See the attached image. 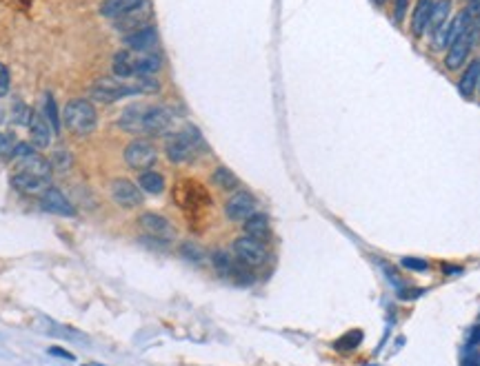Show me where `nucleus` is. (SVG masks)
I'll return each mask as SVG.
<instances>
[{"mask_svg": "<svg viewBox=\"0 0 480 366\" xmlns=\"http://www.w3.org/2000/svg\"><path fill=\"white\" fill-rule=\"evenodd\" d=\"M151 16H153L151 3H149V0H143L138 7H134L132 11L122 13V16H118L114 20V30L122 32L125 36L132 34V32H138V30H145V27H149Z\"/></svg>", "mask_w": 480, "mask_h": 366, "instance_id": "obj_6", "label": "nucleus"}, {"mask_svg": "<svg viewBox=\"0 0 480 366\" xmlns=\"http://www.w3.org/2000/svg\"><path fill=\"white\" fill-rule=\"evenodd\" d=\"M478 344H480V327H474V329H472V333H469L467 346H469V348H474V346H478Z\"/></svg>", "mask_w": 480, "mask_h": 366, "instance_id": "obj_37", "label": "nucleus"}, {"mask_svg": "<svg viewBox=\"0 0 480 366\" xmlns=\"http://www.w3.org/2000/svg\"><path fill=\"white\" fill-rule=\"evenodd\" d=\"M469 13L472 16H480V0H469Z\"/></svg>", "mask_w": 480, "mask_h": 366, "instance_id": "obj_41", "label": "nucleus"}, {"mask_svg": "<svg viewBox=\"0 0 480 366\" xmlns=\"http://www.w3.org/2000/svg\"><path fill=\"white\" fill-rule=\"evenodd\" d=\"M443 271H445V273H449V275H456V273H462V269H458V266H447V264L443 266Z\"/></svg>", "mask_w": 480, "mask_h": 366, "instance_id": "obj_42", "label": "nucleus"}, {"mask_svg": "<svg viewBox=\"0 0 480 366\" xmlns=\"http://www.w3.org/2000/svg\"><path fill=\"white\" fill-rule=\"evenodd\" d=\"M156 42H158V34L151 25L145 27V30H138L125 36V45L134 51H149L151 47H156Z\"/></svg>", "mask_w": 480, "mask_h": 366, "instance_id": "obj_17", "label": "nucleus"}, {"mask_svg": "<svg viewBox=\"0 0 480 366\" xmlns=\"http://www.w3.org/2000/svg\"><path fill=\"white\" fill-rule=\"evenodd\" d=\"M145 111H147V105H132V107H127L122 111V116L118 120L120 124V129L125 131H130V133H140L143 131V120H145Z\"/></svg>", "mask_w": 480, "mask_h": 366, "instance_id": "obj_18", "label": "nucleus"}, {"mask_svg": "<svg viewBox=\"0 0 480 366\" xmlns=\"http://www.w3.org/2000/svg\"><path fill=\"white\" fill-rule=\"evenodd\" d=\"M362 342V331H349V333H345L341 340H336V348L338 351H351V348H356L358 344Z\"/></svg>", "mask_w": 480, "mask_h": 366, "instance_id": "obj_29", "label": "nucleus"}, {"mask_svg": "<svg viewBox=\"0 0 480 366\" xmlns=\"http://www.w3.org/2000/svg\"><path fill=\"white\" fill-rule=\"evenodd\" d=\"M69 164H72V156H69V153H65L63 149H58V151L53 153V166L69 169Z\"/></svg>", "mask_w": 480, "mask_h": 366, "instance_id": "obj_34", "label": "nucleus"}, {"mask_svg": "<svg viewBox=\"0 0 480 366\" xmlns=\"http://www.w3.org/2000/svg\"><path fill=\"white\" fill-rule=\"evenodd\" d=\"M91 98L98 103H118L127 96H136V87L134 84H127L118 78H101L91 84Z\"/></svg>", "mask_w": 480, "mask_h": 366, "instance_id": "obj_3", "label": "nucleus"}, {"mask_svg": "<svg viewBox=\"0 0 480 366\" xmlns=\"http://www.w3.org/2000/svg\"><path fill=\"white\" fill-rule=\"evenodd\" d=\"M111 69H114V76L118 80H127L136 76V58L130 53V51H118L114 55V65H111Z\"/></svg>", "mask_w": 480, "mask_h": 366, "instance_id": "obj_22", "label": "nucleus"}, {"mask_svg": "<svg viewBox=\"0 0 480 366\" xmlns=\"http://www.w3.org/2000/svg\"><path fill=\"white\" fill-rule=\"evenodd\" d=\"M174 124V114L167 107H147L143 133H163Z\"/></svg>", "mask_w": 480, "mask_h": 366, "instance_id": "obj_13", "label": "nucleus"}, {"mask_svg": "<svg viewBox=\"0 0 480 366\" xmlns=\"http://www.w3.org/2000/svg\"><path fill=\"white\" fill-rule=\"evenodd\" d=\"M211 264H214V269H216L220 275H225V277H236L238 282H247V280L243 277V273H247V271L229 256V253L216 251L214 256H211Z\"/></svg>", "mask_w": 480, "mask_h": 366, "instance_id": "obj_15", "label": "nucleus"}, {"mask_svg": "<svg viewBox=\"0 0 480 366\" xmlns=\"http://www.w3.org/2000/svg\"><path fill=\"white\" fill-rule=\"evenodd\" d=\"M211 182H214L218 189H225V191L238 187V178L234 176V171H229L227 166H218L214 171V176H211Z\"/></svg>", "mask_w": 480, "mask_h": 366, "instance_id": "obj_28", "label": "nucleus"}, {"mask_svg": "<svg viewBox=\"0 0 480 366\" xmlns=\"http://www.w3.org/2000/svg\"><path fill=\"white\" fill-rule=\"evenodd\" d=\"M449 13H451V0H434V9H431L427 32L434 34L441 25H445L449 20Z\"/></svg>", "mask_w": 480, "mask_h": 366, "instance_id": "obj_27", "label": "nucleus"}, {"mask_svg": "<svg viewBox=\"0 0 480 366\" xmlns=\"http://www.w3.org/2000/svg\"><path fill=\"white\" fill-rule=\"evenodd\" d=\"M47 182L49 180H42L38 176H32V174H25V171H18L16 176L11 178V185L16 187L18 191L27 193V195H36V193H42L47 189Z\"/></svg>", "mask_w": 480, "mask_h": 366, "instance_id": "obj_19", "label": "nucleus"}, {"mask_svg": "<svg viewBox=\"0 0 480 366\" xmlns=\"http://www.w3.org/2000/svg\"><path fill=\"white\" fill-rule=\"evenodd\" d=\"M49 353H51V355H61V358H65V360H74V355L69 353V351H63V348H49Z\"/></svg>", "mask_w": 480, "mask_h": 366, "instance_id": "obj_39", "label": "nucleus"}, {"mask_svg": "<svg viewBox=\"0 0 480 366\" xmlns=\"http://www.w3.org/2000/svg\"><path fill=\"white\" fill-rule=\"evenodd\" d=\"M232 249H234L236 260L245 266H263L267 262V256H270L265 244L260 240H253V237H249V235L238 237Z\"/></svg>", "mask_w": 480, "mask_h": 366, "instance_id": "obj_4", "label": "nucleus"}, {"mask_svg": "<svg viewBox=\"0 0 480 366\" xmlns=\"http://www.w3.org/2000/svg\"><path fill=\"white\" fill-rule=\"evenodd\" d=\"M405 9H407V0H398V3H396V22H403Z\"/></svg>", "mask_w": 480, "mask_h": 366, "instance_id": "obj_38", "label": "nucleus"}, {"mask_svg": "<svg viewBox=\"0 0 480 366\" xmlns=\"http://www.w3.org/2000/svg\"><path fill=\"white\" fill-rule=\"evenodd\" d=\"M182 253H189L187 258H191V260H203V249L196 244H185L182 247Z\"/></svg>", "mask_w": 480, "mask_h": 366, "instance_id": "obj_36", "label": "nucleus"}, {"mask_svg": "<svg viewBox=\"0 0 480 366\" xmlns=\"http://www.w3.org/2000/svg\"><path fill=\"white\" fill-rule=\"evenodd\" d=\"M253 214H256V200H253V195L247 191L234 193L227 200V204H225V216H227V220H232V222H245Z\"/></svg>", "mask_w": 480, "mask_h": 366, "instance_id": "obj_8", "label": "nucleus"}, {"mask_svg": "<svg viewBox=\"0 0 480 366\" xmlns=\"http://www.w3.org/2000/svg\"><path fill=\"white\" fill-rule=\"evenodd\" d=\"M20 171H25V174H32V176H38V178H42V180H49L51 178V164L42 158V156H38V153H30V156H25V158H20Z\"/></svg>", "mask_w": 480, "mask_h": 366, "instance_id": "obj_20", "label": "nucleus"}, {"mask_svg": "<svg viewBox=\"0 0 480 366\" xmlns=\"http://www.w3.org/2000/svg\"><path fill=\"white\" fill-rule=\"evenodd\" d=\"M45 116L51 124V129L53 131H58L61 129V118H58V109H56V100H53V96L51 93H45Z\"/></svg>", "mask_w": 480, "mask_h": 366, "instance_id": "obj_30", "label": "nucleus"}, {"mask_svg": "<svg viewBox=\"0 0 480 366\" xmlns=\"http://www.w3.org/2000/svg\"><path fill=\"white\" fill-rule=\"evenodd\" d=\"M9 91V69L0 63V98Z\"/></svg>", "mask_w": 480, "mask_h": 366, "instance_id": "obj_35", "label": "nucleus"}, {"mask_svg": "<svg viewBox=\"0 0 480 366\" xmlns=\"http://www.w3.org/2000/svg\"><path fill=\"white\" fill-rule=\"evenodd\" d=\"M374 3H376V5H385V3H387V0H374Z\"/></svg>", "mask_w": 480, "mask_h": 366, "instance_id": "obj_43", "label": "nucleus"}, {"mask_svg": "<svg viewBox=\"0 0 480 366\" xmlns=\"http://www.w3.org/2000/svg\"><path fill=\"white\" fill-rule=\"evenodd\" d=\"M63 122L67 124V129L74 131L76 136H87L96 129L98 114L89 100H84V98H74V100H69L63 109Z\"/></svg>", "mask_w": 480, "mask_h": 366, "instance_id": "obj_2", "label": "nucleus"}, {"mask_svg": "<svg viewBox=\"0 0 480 366\" xmlns=\"http://www.w3.org/2000/svg\"><path fill=\"white\" fill-rule=\"evenodd\" d=\"M158 153L149 140H134L125 149V162L130 164L136 171H149V166H153Z\"/></svg>", "mask_w": 480, "mask_h": 366, "instance_id": "obj_5", "label": "nucleus"}, {"mask_svg": "<svg viewBox=\"0 0 480 366\" xmlns=\"http://www.w3.org/2000/svg\"><path fill=\"white\" fill-rule=\"evenodd\" d=\"M111 198L114 202L122 209H136L143 204V193H140V187H136L132 180L120 178L111 185Z\"/></svg>", "mask_w": 480, "mask_h": 366, "instance_id": "obj_11", "label": "nucleus"}, {"mask_svg": "<svg viewBox=\"0 0 480 366\" xmlns=\"http://www.w3.org/2000/svg\"><path fill=\"white\" fill-rule=\"evenodd\" d=\"M138 224L140 229H143L149 237H156V240H174L176 237V229L174 224L169 222L165 216H158V214H143L138 218Z\"/></svg>", "mask_w": 480, "mask_h": 366, "instance_id": "obj_9", "label": "nucleus"}, {"mask_svg": "<svg viewBox=\"0 0 480 366\" xmlns=\"http://www.w3.org/2000/svg\"><path fill=\"white\" fill-rule=\"evenodd\" d=\"M403 266H405V269H409V271H418V273H422V271H427V269H429V262L418 260V258H405V260H403Z\"/></svg>", "mask_w": 480, "mask_h": 366, "instance_id": "obj_33", "label": "nucleus"}, {"mask_svg": "<svg viewBox=\"0 0 480 366\" xmlns=\"http://www.w3.org/2000/svg\"><path fill=\"white\" fill-rule=\"evenodd\" d=\"M163 67V58L158 53H145L136 58V76H153Z\"/></svg>", "mask_w": 480, "mask_h": 366, "instance_id": "obj_26", "label": "nucleus"}, {"mask_svg": "<svg viewBox=\"0 0 480 366\" xmlns=\"http://www.w3.org/2000/svg\"><path fill=\"white\" fill-rule=\"evenodd\" d=\"M431 9H434V0H416L414 13H412V34L416 38L425 36V32L429 30Z\"/></svg>", "mask_w": 480, "mask_h": 366, "instance_id": "obj_16", "label": "nucleus"}, {"mask_svg": "<svg viewBox=\"0 0 480 366\" xmlns=\"http://www.w3.org/2000/svg\"><path fill=\"white\" fill-rule=\"evenodd\" d=\"M245 235L253 237V240H267L270 237V220L263 214H253L245 220Z\"/></svg>", "mask_w": 480, "mask_h": 366, "instance_id": "obj_23", "label": "nucleus"}, {"mask_svg": "<svg viewBox=\"0 0 480 366\" xmlns=\"http://www.w3.org/2000/svg\"><path fill=\"white\" fill-rule=\"evenodd\" d=\"M176 200L178 207L182 209H201L205 204H209V193L198 185V182H180L176 187Z\"/></svg>", "mask_w": 480, "mask_h": 366, "instance_id": "obj_10", "label": "nucleus"}, {"mask_svg": "<svg viewBox=\"0 0 480 366\" xmlns=\"http://www.w3.org/2000/svg\"><path fill=\"white\" fill-rule=\"evenodd\" d=\"M478 89H480V84H478Z\"/></svg>", "mask_w": 480, "mask_h": 366, "instance_id": "obj_44", "label": "nucleus"}, {"mask_svg": "<svg viewBox=\"0 0 480 366\" xmlns=\"http://www.w3.org/2000/svg\"><path fill=\"white\" fill-rule=\"evenodd\" d=\"M134 87L138 93H151V91H158V80L156 78H151V76H136V82H134Z\"/></svg>", "mask_w": 480, "mask_h": 366, "instance_id": "obj_31", "label": "nucleus"}, {"mask_svg": "<svg viewBox=\"0 0 480 366\" xmlns=\"http://www.w3.org/2000/svg\"><path fill=\"white\" fill-rule=\"evenodd\" d=\"M462 366H480V355H467L462 360Z\"/></svg>", "mask_w": 480, "mask_h": 366, "instance_id": "obj_40", "label": "nucleus"}, {"mask_svg": "<svg viewBox=\"0 0 480 366\" xmlns=\"http://www.w3.org/2000/svg\"><path fill=\"white\" fill-rule=\"evenodd\" d=\"M13 149H16L13 138L0 131V156H13Z\"/></svg>", "mask_w": 480, "mask_h": 366, "instance_id": "obj_32", "label": "nucleus"}, {"mask_svg": "<svg viewBox=\"0 0 480 366\" xmlns=\"http://www.w3.org/2000/svg\"><path fill=\"white\" fill-rule=\"evenodd\" d=\"M480 84V60H474L467 69H465L462 78L458 80V91L465 98H472L474 91L478 89Z\"/></svg>", "mask_w": 480, "mask_h": 366, "instance_id": "obj_21", "label": "nucleus"}, {"mask_svg": "<svg viewBox=\"0 0 480 366\" xmlns=\"http://www.w3.org/2000/svg\"><path fill=\"white\" fill-rule=\"evenodd\" d=\"M40 202H42V209L49 211V214L69 216V218H74V216H76V209H74V204L65 198V193H63V191L53 189V187H49V189L42 191V198H40Z\"/></svg>", "mask_w": 480, "mask_h": 366, "instance_id": "obj_14", "label": "nucleus"}, {"mask_svg": "<svg viewBox=\"0 0 480 366\" xmlns=\"http://www.w3.org/2000/svg\"><path fill=\"white\" fill-rule=\"evenodd\" d=\"M140 3H143V0H105V3L101 5V13L105 18L116 20L118 16H122V13H127V11H132Z\"/></svg>", "mask_w": 480, "mask_h": 366, "instance_id": "obj_24", "label": "nucleus"}, {"mask_svg": "<svg viewBox=\"0 0 480 366\" xmlns=\"http://www.w3.org/2000/svg\"><path fill=\"white\" fill-rule=\"evenodd\" d=\"M203 147H205L203 138L194 126H187L185 131L169 136L165 143L167 158L176 164H187V162L196 160V156H198V151H203Z\"/></svg>", "mask_w": 480, "mask_h": 366, "instance_id": "obj_1", "label": "nucleus"}, {"mask_svg": "<svg viewBox=\"0 0 480 366\" xmlns=\"http://www.w3.org/2000/svg\"><path fill=\"white\" fill-rule=\"evenodd\" d=\"M27 126H30V138H32V145L38 147V149H47L51 145V138H53V129L49 120L40 114V111L32 109L30 114V122H27Z\"/></svg>", "mask_w": 480, "mask_h": 366, "instance_id": "obj_12", "label": "nucleus"}, {"mask_svg": "<svg viewBox=\"0 0 480 366\" xmlns=\"http://www.w3.org/2000/svg\"><path fill=\"white\" fill-rule=\"evenodd\" d=\"M476 36H478L476 27L469 25V30L465 32V34L454 42V45H451V47L447 49V55H445V67H447V69H451V72H454V69H460V67L465 65V60L469 58V51H472L474 42H476Z\"/></svg>", "mask_w": 480, "mask_h": 366, "instance_id": "obj_7", "label": "nucleus"}, {"mask_svg": "<svg viewBox=\"0 0 480 366\" xmlns=\"http://www.w3.org/2000/svg\"><path fill=\"white\" fill-rule=\"evenodd\" d=\"M138 187L143 189L145 193L158 195L165 191V178L158 171H143L138 178Z\"/></svg>", "mask_w": 480, "mask_h": 366, "instance_id": "obj_25", "label": "nucleus"}]
</instances>
